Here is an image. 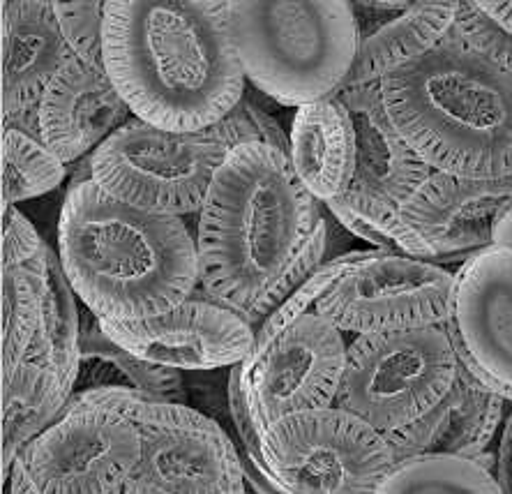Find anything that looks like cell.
Listing matches in <instances>:
<instances>
[{
  "label": "cell",
  "mask_w": 512,
  "mask_h": 494,
  "mask_svg": "<svg viewBox=\"0 0 512 494\" xmlns=\"http://www.w3.org/2000/svg\"><path fill=\"white\" fill-rule=\"evenodd\" d=\"M104 67L132 116L167 132L213 127L245 97L224 0H111Z\"/></svg>",
  "instance_id": "6da1fadb"
},
{
  "label": "cell",
  "mask_w": 512,
  "mask_h": 494,
  "mask_svg": "<svg viewBox=\"0 0 512 494\" xmlns=\"http://www.w3.org/2000/svg\"><path fill=\"white\" fill-rule=\"evenodd\" d=\"M289 155L243 144L217 171L197 222L199 287L247 321L323 220Z\"/></svg>",
  "instance_id": "7a4b0ae2"
},
{
  "label": "cell",
  "mask_w": 512,
  "mask_h": 494,
  "mask_svg": "<svg viewBox=\"0 0 512 494\" xmlns=\"http://www.w3.org/2000/svg\"><path fill=\"white\" fill-rule=\"evenodd\" d=\"M58 257L74 294L97 319L162 317L199 287L197 238L183 217L139 211L93 178L65 194Z\"/></svg>",
  "instance_id": "3957f363"
},
{
  "label": "cell",
  "mask_w": 512,
  "mask_h": 494,
  "mask_svg": "<svg viewBox=\"0 0 512 494\" xmlns=\"http://www.w3.org/2000/svg\"><path fill=\"white\" fill-rule=\"evenodd\" d=\"M390 123L436 174L512 176V72L448 35L379 81Z\"/></svg>",
  "instance_id": "277c9868"
},
{
  "label": "cell",
  "mask_w": 512,
  "mask_h": 494,
  "mask_svg": "<svg viewBox=\"0 0 512 494\" xmlns=\"http://www.w3.org/2000/svg\"><path fill=\"white\" fill-rule=\"evenodd\" d=\"M245 79L282 107H307L337 93L360 47L346 0H224Z\"/></svg>",
  "instance_id": "5b68a950"
},
{
  "label": "cell",
  "mask_w": 512,
  "mask_h": 494,
  "mask_svg": "<svg viewBox=\"0 0 512 494\" xmlns=\"http://www.w3.org/2000/svg\"><path fill=\"white\" fill-rule=\"evenodd\" d=\"M252 141L261 139L240 102L224 121L199 132H167L130 118L90 155V178L139 211L201 213L224 160Z\"/></svg>",
  "instance_id": "8992f818"
},
{
  "label": "cell",
  "mask_w": 512,
  "mask_h": 494,
  "mask_svg": "<svg viewBox=\"0 0 512 494\" xmlns=\"http://www.w3.org/2000/svg\"><path fill=\"white\" fill-rule=\"evenodd\" d=\"M459 356L446 326L358 335L346 347L335 407L393 434L446 400Z\"/></svg>",
  "instance_id": "52a82bcc"
},
{
  "label": "cell",
  "mask_w": 512,
  "mask_h": 494,
  "mask_svg": "<svg viewBox=\"0 0 512 494\" xmlns=\"http://www.w3.org/2000/svg\"><path fill=\"white\" fill-rule=\"evenodd\" d=\"M72 402L116 409L134 423L141 439L137 474L169 494H231L247 488L238 441L215 418L190 404L162 402L134 391L93 388Z\"/></svg>",
  "instance_id": "ba28073f"
},
{
  "label": "cell",
  "mask_w": 512,
  "mask_h": 494,
  "mask_svg": "<svg viewBox=\"0 0 512 494\" xmlns=\"http://www.w3.org/2000/svg\"><path fill=\"white\" fill-rule=\"evenodd\" d=\"M261 462L289 494H376L397 464L388 439L340 407L270 425Z\"/></svg>",
  "instance_id": "9c48e42d"
},
{
  "label": "cell",
  "mask_w": 512,
  "mask_h": 494,
  "mask_svg": "<svg viewBox=\"0 0 512 494\" xmlns=\"http://www.w3.org/2000/svg\"><path fill=\"white\" fill-rule=\"evenodd\" d=\"M455 273L432 261L370 250L346 268L314 305L337 331L353 338L446 326Z\"/></svg>",
  "instance_id": "30bf717a"
},
{
  "label": "cell",
  "mask_w": 512,
  "mask_h": 494,
  "mask_svg": "<svg viewBox=\"0 0 512 494\" xmlns=\"http://www.w3.org/2000/svg\"><path fill=\"white\" fill-rule=\"evenodd\" d=\"M17 460L40 494H111L137 474L141 439L120 411L70 400Z\"/></svg>",
  "instance_id": "8fae6325"
},
{
  "label": "cell",
  "mask_w": 512,
  "mask_h": 494,
  "mask_svg": "<svg viewBox=\"0 0 512 494\" xmlns=\"http://www.w3.org/2000/svg\"><path fill=\"white\" fill-rule=\"evenodd\" d=\"M346 347L342 331L321 314L307 312L259 358L247 356L233 365L229 377L238 381L261 437L280 418L335 407Z\"/></svg>",
  "instance_id": "7c38bea8"
},
{
  "label": "cell",
  "mask_w": 512,
  "mask_h": 494,
  "mask_svg": "<svg viewBox=\"0 0 512 494\" xmlns=\"http://www.w3.org/2000/svg\"><path fill=\"white\" fill-rule=\"evenodd\" d=\"M104 333L141 361L176 370H220L243 363L254 349V328L201 287L183 305L143 321L100 319Z\"/></svg>",
  "instance_id": "4fadbf2b"
},
{
  "label": "cell",
  "mask_w": 512,
  "mask_h": 494,
  "mask_svg": "<svg viewBox=\"0 0 512 494\" xmlns=\"http://www.w3.org/2000/svg\"><path fill=\"white\" fill-rule=\"evenodd\" d=\"M446 331L459 361L512 402V250L485 247L457 268Z\"/></svg>",
  "instance_id": "5bb4252c"
},
{
  "label": "cell",
  "mask_w": 512,
  "mask_h": 494,
  "mask_svg": "<svg viewBox=\"0 0 512 494\" xmlns=\"http://www.w3.org/2000/svg\"><path fill=\"white\" fill-rule=\"evenodd\" d=\"M510 201L512 176L464 181L434 171L399 213L432 247L436 264L443 268L457 264L459 268L473 254L492 247L494 222Z\"/></svg>",
  "instance_id": "9a60e30c"
},
{
  "label": "cell",
  "mask_w": 512,
  "mask_h": 494,
  "mask_svg": "<svg viewBox=\"0 0 512 494\" xmlns=\"http://www.w3.org/2000/svg\"><path fill=\"white\" fill-rule=\"evenodd\" d=\"M130 118L107 67L77 56L63 65L37 104L42 144L67 167L93 155Z\"/></svg>",
  "instance_id": "2e32d148"
},
{
  "label": "cell",
  "mask_w": 512,
  "mask_h": 494,
  "mask_svg": "<svg viewBox=\"0 0 512 494\" xmlns=\"http://www.w3.org/2000/svg\"><path fill=\"white\" fill-rule=\"evenodd\" d=\"M510 404L459 361L457 381L446 400L420 421L383 437L388 439L397 462L418 455L478 460L492 446Z\"/></svg>",
  "instance_id": "e0dca14e"
},
{
  "label": "cell",
  "mask_w": 512,
  "mask_h": 494,
  "mask_svg": "<svg viewBox=\"0 0 512 494\" xmlns=\"http://www.w3.org/2000/svg\"><path fill=\"white\" fill-rule=\"evenodd\" d=\"M335 97L349 109L356 130V171L351 190L402 208L416 197L434 171L404 144L390 123L379 84L340 88Z\"/></svg>",
  "instance_id": "ac0fdd59"
},
{
  "label": "cell",
  "mask_w": 512,
  "mask_h": 494,
  "mask_svg": "<svg viewBox=\"0 0 512 494\" xmlns=\"http://www.w3.org/2000/svg\"><path fill=\"white\" fill-rule=\"evenodd\" d=\"M3 125L37 109L44 91L72 58L51 0H5Z\"/></svg>",
  "instance_id": "d6986e66"
},
{
  "label": "cell",
  "mask_w": 512,
  "mask_h": 494,
  "mask_svg": "<svg viewBox=\"0 0 512 494\" xmlns=\"http://www.w3.org/2000/svg\"><path fill=\"white\" fill-rule=\"evenodd\" d=\"M289 139L291 167L316 201L328 204L351 190L356 130L349 109L335 95L296 109Z\"/></svg>",
  "instance_id": "ffe728a7"
},
{
  "label": "cell",
  "mask_w": 512,
  "mask_h": 494,
  "mask_svg": "<svg viewBox=\"0 0 512 494\" xmlns=\"http://www.w3.org/2000/svg\"><path fill=\"white\" fill-rule=\"evenodd\" d=\"M457 10L459 3L418 0L402 12L390 14L381 26L360 35L356 63L340 88L379 84L388 72L427 54L453 28Z\"/></svg>",
  "instance_id": "44dd1931"
},
{
  "label": "cell",
  "mask_w": 512,
  "mask_h": 494,
  "mask_svg": "<svg viewBox=\"0 0 512 494\" xmlns=\"http://www.w3.org/2000/svg\"><path fill=\"white\" fill-rule=\"evenodd\" d=\"M81 319L65 268L60 264L58 252L49 254V289L44 321L33 347L24 358V363H35L54 372L60 393L67 402L77 391L79 365H81Z\"/></svg>",
  "instance_id": "7402d4cb"
},
{
  "label": "cell",
  "mask_w": 512,
  "mask_h": 494,
  "mask_svg": "<svg viewBox=\"0 0 512 494\" xmlns=\"http://www.w3.org/2000/svg\"><path fill=\"white\" fill-rule=\"evenodd\" d=\"M47 289L49 257L37 264L3 266V377L17 370L33 347L44 321Z\"/></svg>",
  "instance_id": "603a6c76"
},
{
  "label": "cell",
  "mask_w": 512,
  "mask_h": 494,
  "mask_svg": "<svg viewBox=\"0 0 512 494\" xmlns=\"http://www.w3.org/2000/svg\"><path fill=\"white\" fill-rule=\"evenodd\" d=\"M323 206L346 231L374 245V250L436 264L432 247L425 243V238L418 234L413 224L406 222L397 206L353 190Z\"/></svg>",
  "instance_id": "cb8c5ba5"
},
{
  "label": "cell",
  "mask_w": 512,
  "mask_h": 494,
  "mask_svg": "<svg viewBox=\"0 0 512 494\" xmlns=\"http://www.w3.org/2000/svg\"><path fill=\"white\" fill-rule=\"evenodd\" d=\"M376 494H501L494 471L457 455H418L397 462Z\"/></svg>",
  "instance_id": "d4e9b609"
},
{
  "label": "cell",
  "mask_w": 512,
  "mask_h": 494,
  "mask_svg": "<svg viewBox=\"0 0 512 494\" xmlns=\"http://www.w3.org/2000/svg\"><path fill=\"white\" fill-rule=\"evenodd\" d=\"M65 174L67 164L40 137L17 127H3V211L56 190Z\"/></svg>",
  "instance_id": "484cf974"
},
{
  "label": "cell",
  "mask_w": 512,
  "mask_h": 494,
  "mask_svg": "<svg viewBox=\"0 0 512 494\" xmlns=\"http://www.w3.org/2000/svg\"><path fill=\"white\" fill-rule=\"evenodd\" d=\"M363 250L356 252H344L340 257L328 259L319 271H316L310 280H307L303 287H300L296 294H293L289 301H284L280 308H277L270 317L263 321V324L256 328L254 335V349H252V358H259L263 351H266L270 344H273L280 335L289 328L291 324L303 317L307 312H314V305L319 298L326 294V291L333 287V284L340 280V275L349 268L353 261L360 259Z\"/></svg>",
  "instance_id": "4316f807"
},
{
  "label": "cell",
  "mask_w": 512,
  "mask_h": 494,
  "mask_svg": "<svg viewBox=\"0 0 512 494\" xmlns=\"http://www.w3.org/2000/svg\"><path fill=\"white\" fill-rule=\"evenodd\" d=\"M54 5L60 33H63L72 56L86 63L104 65V7L100 0H74Z\"/></svg>",
  "instance_id": "83f0119b"
},
{
  "label": "cell",
  "mask_w": 512,
  "mask_h": 494,
  "mask_svg": "<svg viewBox=\"0 0 512 494\" xmlns=\"http://www.w3.org/2000/svg\"><path fill=\"white\" fill-rule=\"evenodd\" d=\"M326 247H328V220L326 215H323V220L316 224L312 238L303 247V252L298 254V259L293 261L289 271L282 275V280L270 289V294L263 298V301L250 312V317H247V324H250L254 331L270 317V314L280 308L284 301H289V298L296 294V291L303 287V284L310 280L323 264H326L328 261Z\"/></svg>",
  "instance_id": "f1b7e54d"
},
{
  "label": "cell",
  "mask_w": 512,
  "mask_h": 494,
  "mask_svg": "<svg viewBox=\"0 0 512 494\" xmlns=\"http://www.w3.org/2000/svg\"><path fill=\"white\" fill-rule=\"evenodd\" d=\"M466 49L476 51L478 56L487 58L494 65L506 67L512 72V35L487 17L478 3L464 0L459 3L455 24L450 28Z\"/></svg>",
  "instance_id": "f546056e"
},
{
  "label": "cell",
  "mask_w": 512,
  "mask_h": 494,
  "mask_svg": "<svg viewBox=\"0 0 512 494\" xmlns=\"http://www.w3.org/2000/svg\"><path fill=\"white\" fill-rule=\"evenodd\" d=\"M49 250L47 241L17 206L3 211V266L37 264L49 257Z\"/></svg>",
  "instance_id": "4dcf8cb0"
},
{
  "label": "cell",
  "mask_w": 512,
  "mask_h": 494,
  "mask_svg": "<svg viewBox=\"0 0 512 494\" xmlns=\"http://www.w3.org/2000/svg\"><path fill=\"white\" fill-rule=\"evenodd\" d=\"M240 107H243L247 118H250V123L254 125V130H256V134H259V139L263 141V144L273 146L275 151L289 155V151H291L289 134L282 130V125L277 123L273 116L266 114L261 107H256V104L252 100H247V97L240 100Z\"/></svg>",
  "instance_id": "1f68e13d"
},
{
  "label": "cell",
  "mask_w": 512,
  "mask_h": 494,
  "mask_svg": "<svg viewBox=\"0 0 512 494\" xmlns=\"http://www.w3.org/2000/svg\"><path fill=\"white\" fill-rule=\"evenodd\" d=\"M494 478L501 494H512V404L503 418L499 446L494 453Z\"/></svg>",
  "instance_id": "d6a6232c"
},
{
  "label": "cell",
  "mask_w": 512,
  "mask_h": 494,
  "mask_svg": "<svg viewBox=\"0 0 512 494\" xmlns=\"http://www.w3.org/2000/svg\"><path fill=\"white\" fill-rule=\"evenodd\" d=\"M5 483H7V494H40L35 488L33 478H30V474H28L26 464L21 460L14 462V467Z\"/></svg>",
  "instance_id": "836d02e7"
},
{
  "label": "cell",
  "mask_w": 512,
  "mask_h": 494,
  "mask_svg": "<svg viewBox=\"0 0 512 494\" xmlns=\"http://www.w3.org/2000/svg\"><path fill=\"white\" fill-rule=\"evenodd\" d=\"M478 7L489 19L496 21L503 31L512 35V3H499V0H478Z\"/></svg>",
  "instance_id": "e575fe53"
},
{
  "label": "cell",
  "mask_w": 512,
  "mask_h": 494,
  "mask_svg": "<svg viewBox=\"0 0 512 494\" xmlns=\"http://www.w3.org/2000/svg\"><path fill=\"white\" fill-rule=\"evenodd\" d=\"M492 245L496 247H508L512 250V201L503 208L494 222V231H492Z\"/></svg>",
  "instance_id": "d590c367"
},
{
  "label": "cell",
  "mask_w": 512,
  "mask_h": 494,
  "mask_svg": "<svg viewBox=\"0 0 512 494\" xmlns=\"http://www.w3.org/2000/svg\"><path fill=\"white\" fill-rule=\"evenodd\" d=\"M111 494H169V492H164L162 488H157V485H153V483L143 481V478H139V476H132L130 481L120 485V488Z\"/></svg>",
  "instance_id": "8d00e7d4"
},
{
  "label": "cell",
  "mask_w": 512,
  "mask_h": 494,
  "mask_svg": "<svg viewBox=\"0 0 512 494\" xmlns=\"http://www.w3.org/2000/svg\"><path fill=\"white\" fill-rule=\"evenodd\" d=\"M231 494H247V488H243V490H236V492H231Z\"/></svg>",
  "instance_id": "74e56055"
}]
</instances>
